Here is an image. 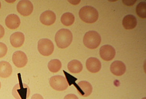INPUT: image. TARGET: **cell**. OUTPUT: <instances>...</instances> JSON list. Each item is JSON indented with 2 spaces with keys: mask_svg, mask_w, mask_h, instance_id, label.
<instances>
[{
  "mask_svg": "<svg viewBox=\"0 0 146 99\" xmlns=\"http://www.w3.org/2000/svg\"><path fill=\"white\" fill-rule=\"evenodd\" d=\"M55 39L58 47L61 49H65L71 43L72 39V35L69 30L62 29L56 33Z\"/></svg>",
  "mask_w": 146,
  "mask_h": 99,
  "instance_id": "cell-1",
  "label": "cell"
},
{
  "mask_svg": "<svg viewBox=\"0 0 146 99\" xmlns=\"http://www.w3.org/2000/svg\"><path fill=\"white\" fill-rule=\"evenodd\" d=\"M79 14L80 19L83 21L88 23L95 22L98 17L97 10L91 6H86L82 7L80 9Z\"/></svg>",
  "mask_w": 146,
  "mask_h": 99,
  "instance_id": "cell-2",
  "label": "cell"
},
{
  "mask_svg": "<svg viewBox=\"0 0 146 99\" xmlns=\"http://www.w3.org/2000/svg\"><path fill=\"white\" fill-rule=\"evenodd\" d=\"M101 41L100 35L95 31H89L84 35L83 42L85 46L90 49L96 48L100 45Z\"/></svg>",
  "mask_w": 146,
  "mask_h": 99,
  "instance_id": "cell-3",
  "label": "cell"
},
{
  "mask_svg": "<svg viewBox=\"0 0 146 99\" xmlns=\"http://www.w3.org/2000/svg\"><path fill=\"white\" fill-rule=\"evenodd\" d=\"M50 85L54 89L62 91L66 90L68 87L66 78L60 75H57L51 77L49 80Z\"/></svg>",
  "mask_w": 146,
  "mask_h": 99,
  "instance_id": "cell-4",
  "label": "cell"
},
{
  "mask_svg": "<svg viewBox=\"0 0 146 99\" xmlns=\"http://www.w3.org/2000/svg\"><path fill=\"white\" fill-rule=\"evenodd\" d=\"M38 49L42 55L48 56L51 55L54 50V46L52 41L47 39H42L39 41Z\"/></svg>",
  "mask_w": 146,
  "mask_h": 99,
  "instance_id": "cell-5",
  "label": "cell"
},
{
  "mask_svg": "<svg viewBox=\"0 0 146 99\" xmlns=\"http://www.w3.org/2000/svg\"><path fill=\"white\" fill-rule=\"evenodd\" d=\"M29 93L28 87L21 82L15 85L12 91V94L16 99H27Z\"/></svg>",
  "mask_w": 146,
  "mask_h": 99,
  "instance_id": "cell-6",
  "label": "cell"
},
{
  "mask_svg": "<svg viewBox=\"0 0 146 99\" xmlns=\"http://www.w3.org/2000/svg\"><path fill=\"white\" fill-rule=\"evenodd\" d=\"M18 12L24 16L30 15L33 10V5L29 0H21L18 3L17 6Z\"/></svg>",
  "mask_w": 146,
  "mask_h": 99,
  "instance_id": "cell-7",
  "label": "cell"
},
{
  "mask_svg": "<svg viewBox=\"0 0 146 99\" xmlns=\"http://www.w3.org/2000/svg\"><path fill=\"white\" fill-rule=\"evenodd\" d=\"M13 62L16 66L22 68L25 66L28 62L27 57L23 52L20 50L15 52L12 56Z\"/></svg>",
  "mask_w": 146,
  "mask_h": 99,
  "instance_id": "cell-8",
  "label": "cell"
},
{
  "mask_svg": "<svg viewBox=\"0 0 146 99\" xmlns=\"http://www.w3.org/2000/svg\"><path fill=\"white\" fill-rule=\"evenodd\" d=\"M100 54L102 59L106 61H109L114 57L115 51L114 49L111 46L105 45L100 48Z\"/></svg>",
  "mask_w": 146,
  "mask_h": 99,
  "instance_id": "cell-9",
  "label": "cell"
},
{
  "mask_svg": "<svg viewBox=\"0 0 146 99\" xmlns=\"http://www.w3.org/2000/svg\"><path fill=\"white\" fill-rule=\"evenodd\" d=\"M77 89L79 94L82 96L86 97L92 93V88L91 84L86 81H82L77 85Z\"/></svg>",
  "mask_w": 146,
  "mask_h": 99,
  "instance_id": "cell-10",
  "label": "cell"
},
{
  "mask_svg": "<svg viewBox=\"0 0 146 99\" xmlns=\"http://www.w3.org/2000/svg\"><path fill=\"white\" fill-rule=\"evenodd\" d=\"M86 66L87 69L92 73L98 72L100 70L101 67L100 60L94 57H90L87 60Z\"/></svg>",
  "mask_w": 146,
  "mask_h": 99,
  "instance_id": "cell-11",
  "label": "cell"
},
{
  "mask_svg": "<svg viewBox=\"0 0 146 99\" xmlns=\"http://www.w3.org/2000/svg\"><path fill=\"white\" fill-rule=\"evenodd\" d=\"M40 22L43 24L50 26L55 22L56 16L55 13L50 10H46L42 13L40 18Z\"/></svg>",
  "mask_w": 146,
  "mask_h": 99,
  "instance_id": "cell-12",
  "label": "cell"
},
{
  "mask_svg": "<svg viewBox=\"0 0 146 99\" xmlns=\"http://www.w3.org/2000/svg\"><path fill=\"white\" fill-rule=\"evenodd\" d=\"M110 70L114 75L120 76L125 73L126 71L125 66L121 61H115L111 64Z\"/></svg>",
  "mask_w": 146,
  "mask_h": 99,
  "instance_id": "cell-13",
  "label": "cell"
},
{
  "mask_svg": "<svg viewBox=\"0 0 146 99\" xmlns=\"http://www.w3.org/2000/svg\"><path fill=\"white\" fill-rule=\"evenodd\" d=\"M10 42L11 45L15 48L21 47L23 44L25 37L23 34L20 32H17L13 33L10 37Z\"/></svg>",
  "mask_w": 146,
  "mask_h": 99,
  "instance_id": "cell-14",
  "label": "cell"
},
{
  "mask_svg": "<svg viewBox=\"0 0 146 99\" xmlns=\"http://www.w3.org/2000/svg\"><path fill=\"white\" fill-rule=\"evenodd\" d=\"M21 23L19 17L15 14H10L6 17L5 20V24L9 28L13 30L17 28Z\"/></svg>",
  "mask_w": 146,
  "mask_h": 99,
  "instance_id": "cell-15",
  "label": "cell"
},
{
  "mask_svg": "<svg viewBox=\"0 0 146 99\" xmlns=\"http://www.w3.org/2000/svg\"><path fill=\"white\" fill-rule=\"evenodd\" d=\"M12 72V67L10 64L6 61L0 62V77L6 78L9 77Z\"/></svg>",
  "mask_w": 146,
  "mask_h": 99,
  "instance_id": "cell-16",
  "label": "cell"
},
{
  "mask_svg": "<svg viewBox=\"0 0 146 99\" xmlns=\"http://www.w3.org/2000/svg\"><path fill=\"white\" fill-rule=\"evenodd\" d=\"M137 24L136 18L133 15L128 14L125 16L122 20V25L126 30H131L134 28Z\"/></svg>",
  "mask_w": 146,
  "mask_h": 99,
  "instance_id": "cell-17",
  "label": "cell"
},
{
  "mask_svg": "<svg viewBox=\"0 0 146 99\" xmlns=\"http://www.w3.org/2000/svg\"><path fill=\"white\" fill-rule=\"evenodd\" d=\"M67 68L70 72L77 73L82 71L83 66L82 63L79 61L74 60L71 61L68 63Z\"/></svg>",
  "mask_w": 146,
  "mask_h": 99,
  "instance_id": "cell-18",
  "label": "cell"
},
{
  "mask_svg": "<svg viewBox=\"0 0 146 99\" xmlns=\"http://www.w3.org/2000/svg\"><path fill=\"white\" fill-rule=\"evenodd\" d=\"M48 67L50 72L56 73L62 67V64L61 62L58 59H53L48 62Z\"/></svg>",
  "mask_w": 146,
  "mask_h": 99,
  "instance_id": "cell-19",
  "label": "cell"
},
{
  "mask_svg": "<svg viewBox=\"0 0 146 99\" xmlns=\"http://www.w3.org/2000/svg\"><path fill=\"white\" fill-rule=\"evenodd\" d=\"M74 16L71 13L66 12L61 16V21L64 26H69L72 25L74 21Z\"/></svg>",
  "mask_w": 146,
  "mask_h": 99,
  "instance_id": "cell-20",
  "label": "cell"
},
{
  "mask_svg": "<svg viewBox=\"0 0 146 99\" xmlns=\"http://www.w3.org/2000/svg\"><path fill=\"white\" fill-rule=\"evenodd\" d=\"M136 12L137 15L142 18L146 17V3L142 1L139 3L137 6Z\"/></svg>",
  "mask_w": 146,
  "mask_h": 99,
  "instance_id": "cell-21",
  "label": "cell"
},
{
  "mask_svg": "<svg viewBox=\"0 0 146 99\" xmlns=\"http://www.w3.org/2000/svg\"><path fill=\"white\" fill-rule=\"evenodd\" d=\"M7 48L6 45L4 43L0 42V58L4 57L6 54Z\"/></svg>",
  "mask_w": 146,
  "mask_h": 99,
  "instance_id": "cell-22",
  "label": "cell"
},
{
  "mask_svg": "<svg viewBox=\"0 0 146 99\" xmlns=\"http://www.w3.org/2000/svg\"><path fill=\"white\" fill-rule=\"evenodd\" d=\"M136 0H122L123 3L126 5L131 6L133 5Z\"/></svg>",
  "mask_w": 146,
  "mask_h": 99,
  "instance_id": "cell-23",
  "label": "cell"
},
{
  "mask_svg": "<svg viewBox=\"0 0 146 99\" xmlns=\"http://www.w3.org/2000/svg\"><path fill=\"white\" fill-rule=\"evenodd\" d=\"M64 99H78V98L75 94H70L66 96Z\"/></svg>",
  "mask_w": 146,
  "mask_h": 99,
  "instance_id": "cell-24",
  "label": "cell"
},
{
  "mask_svg": "<svg viewBox=\"0 0 146 99\" xmlns=\"http://www.w3.org/2000/svg\"><path fill=\"white\" fill-rule=\"evenodd\" d=\"M31 99H44V98L40 94H36L33 95Z\"/></svg>",
  "mask_w": 146,
  "mask_h": 99,
  "instance_id": "cell-25",
  "label": "cell"
},
{
  "mask_svg": "<svg viewBox=\"0 0 146 99\" xmlns=\"http://www.w3.org/2000/svg\"><path fill=\"white\" fill-rule=\"evenodd\" d=\"M5 33V30L3 27L0 24V39L4 36Z\"/></svg>",
  "mask_w": 146,
  "mask_h": 99,
  "instance_id": "cell-26",
  "label": "cell"
},
{
  "mask_svg": "<svg viewBox=\"0 0 146 99\" xmlns=\"http://www.w3.org/2000/svg\"><path fill=\"white\" fill-rule=\"evenodd\" d=\"M69 2L71 3L73 5H76L78 4L80 2V1H69Z\"/></svg>",
  "mask_w": 146,
  "mask_h": 99,
  "instance_id": "cell-27",
  "label": "cell"
},
{
  "mask_svg": "<svg viewBox=\"0 0 146 99\" xmlns=\"http://www.w3.org/2000/svg\"><path fill=\"white\" fill-rule=\"evenodd\" d=\"M1 82L0 81V89H1Z\"/></svg>",
  "mask_w": 146,
  "mask_h": 99,
  "instance_id": "cell-28",
  "label": "cell"
},
{
  "mask_svg": "<svg viewBox=\"0 0 146 99\" xmlns=\"http://www.w3.org/2000/svg\"><path fill=\"white\" fill-rule=\"evenodd\" d=\"M1 7V2H0V9Z\"/></svg>",
  "mask_w": 146,
  "mask_h": 99,
  "instance_id": "cell-29",
  "label": "cell"
},
{
  "mask_svg": "<svg viewBox=\"0 0 146 99\" xmlns=\"http://www.w3.org/2000/svg\"><path fill=\"white\" fill-rule=\"evenodd\" d=\"M143 99H145V98H143Z\"/></svg>",
  "mask_w": 146,
  "mask_h": 99,
  "instance_id": "cell-30",
  "label": "cell"
}]
</instances>
